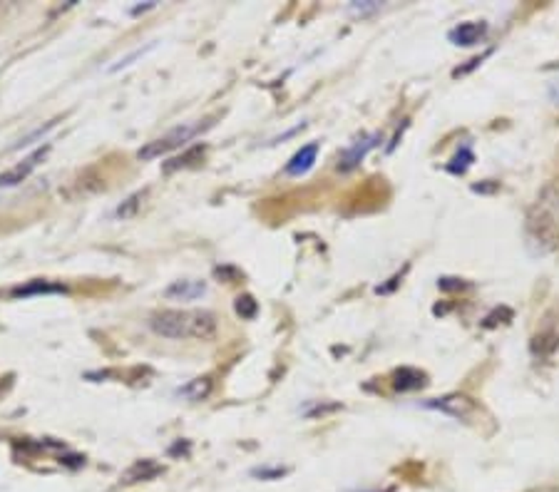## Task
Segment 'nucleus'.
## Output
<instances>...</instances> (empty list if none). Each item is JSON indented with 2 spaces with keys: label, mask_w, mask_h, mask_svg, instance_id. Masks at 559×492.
<instances>
[{
  "label": "nucleus",
  "mask_w": 559,
  "mask_h": 492,
  "mask_svg": "<svg viewBox=\"0 0 559 492\" xmlns=\"http://www.w3.org/2000/svg\"><path fill=\"white\" fill-rule=\"evenodd\" d=\"M525 242L532 254H549L559 246V187L547 184L525 217Z\"/></svg>",
  "instance_id": "f257e3e1"
},
{
  "label": "nucleus",
  "mask_w": 559,
  "mask_h": 492,
  "mask_svg": "<svg viewBox=\"0 0 559 492\" xmlns=\"http://www.w3.org/2000/svg\"><path fill=\"white\" fill-rule=\"evenodd\" d=\"M199 130H202V125H180V127H174V130L167 132L165 137H157L152 142L144 144L142 150L137 152V157L144 159V162H149V159H157V157L170 155L172 150H180V147H184L192 137H196V132Z\"/></svg>",
  "instance_id": "f03ea898"
},
{
  "label": "nucleus",
  "mask_w": 559,
  "mask_h": 492,
  "mask_svg": "<svg viewBox=\"0 0 559 492\" xmlns=\"http://www.w3.org/2000/svg\"><path fill=\"white\" fill-rule=\"evenodd\" d=\"M149 328L157 336L165 338H189L192 328V311H159L149 319Z\"/></svg>",
  "instance_id": "7ed1b4c3"
},
{
  "label": "nucleus",
  "mask_w": 559,
  "mask_h": 492,
  "mask_svg": "<svg viewBox=\"0 0 559 492\" xmlns=\"http://www.w3.org/2000/svg\"><path fill=\"white\" fill-rule=\"evenodd\" d=\"M378 135H364V137H358V140H353L343 152L339 155V169L341 172H351V169H356L361 162L365 159V155L373 150L378 144Z\"/></svg>",
  "instance_id": "20e7f679"
},
{
  "label": "nucleus",
  "mask_w": 559,
  "mask_h": 492,
  "mask_svg": "<svg viewBox=\"0 0 559 492\" xmlns=\"http://www.w3.org/2000/svg\"><path fill=\"white\" fill-rule=\"evenodd\" d=\"M50 152V147L45 144V147H40L35 150L33 155H27L23 162H18L15 167H11L8 172H3L0 174V187H15V184H20V181H26L30 174H33V169L38 167L40 162L45 159V155Z\"/></svg>",
  "instance_id": "39448f33"
},
{
  "label": "nucleus",
  "mask_w": 559,
  "mask_h": 492,
  "mask_svg": "<svg viewBox=\"0 0 559 492\" xmlns=\"http://www.w3.org/2000/svg\"><path fill=\"white\" fill-rule=\"evenodd\" d=\"M217 316L211 311H192V328H189V338L196 341H211L217 336Z\"/></svg>",
  "instance_id": "423d86ee"
},
{
  "label": "nucleus",
  "mask_w": 559,
  "mask_h": 492,
  "mask_svg": "<svg viewBox=\"0 0 559 492\" xmlns=\"http://www.w3.org/2000/svg\"><path fill=\"white\" fill-rule=\"evenodd\" d=\"M316 157H318V144L316 142L301 147L299 152L288 159L287 174H291V177H301V174H306V172L316 165Z\"/></svg>",
  "instance_id": "0eeeda50"
},
{
  "label": "nucleus",
  "mask_w": 559,
  "mask_h": 492,
  "mask_svg": "<svg viewBox=\"0 0 559 492\" xmlns=\"http://www.w3.org/2000/svg\"><path fill=\"white\" fill-rule=\"evenodd\" d=\"M204 294H207V284L204 281H195V279L174 281L167 288V298H174V301H196V298L204 296Z\"/></svg>",
  "instance_id": "6e6552de"
},
{
  "label": "nucleus",
  "mask_w": 559,
  "mask_h": 492,
  "mask_svg": "<svg viewBox=\"0 0 559 492\" xmlns=\"http://www.w3.org/2000/svg\"><path fill=\"white\" fill-rule=\"evenodd\" d=\"M430 405H433V408H438V411H442V413L453 415V418H468V415L475 411L472 401L465 398V396H445V398L430 403Z\"/></svg>",
  "instance_id": "1a4fd4ad"
},
{
  "label": "nucleus",
  "mask_w": 559,
  "mask_h": 492,
  "mask_svg": "<svg viewBox=\"0 0 559 492\" xmlns=\"http://www.w3.org/2000/svg\"><path fill=\"white\" fill-rule=\"evenodd\" d=\"M485 33H487L485 23H460L450 30V40L456 45H475V42H480Z\"/></svg>",
  "instance_id": "9d476101"
},
{
  "label": "nucleus",
  "mask_w": 559,
  "mask_h": 492,
  "mask_svg": "<svg viewBox=\"0 0 559 492\" xmlns=\"http://www.w3.org/2000/svg\"><path fill=\"white\" fill-rule=\"evenodd\" d=\"M395 390H416L425 386V376L416 371V368H401L395 373V381H393Z\"/></svg>",
  "instance_id": "9b49d317"
},
{
  "label": "nucleus",
  "mask_w": 559,
  "mask_h": 492,
  "mask_svg": "<svg viewBox=\"0 0 559 492\" xmlns=\"http://www.w3.org/2000/svg\"><path fill=\"white\" fill-rule=\"evenodd\" d=\"M162 473V467L155 465V463H149V460H140V463H134V465L122 475V482H140V480H152L155 475Z\"/></svg>",
  "instance_id": "f8f14e48"
},
{
  "label": "nucleus",
  "mask_w": 559,
  "mask_h": 492,
  "mask_svg": "<svg viewBox=\"0 0 559 492\" xmlns=\"http://www.w3.org/2000/svg\"><path fill=\"white\" fill-rule=\"evenodd\" d=\"M63 291H65V286L45 284V281H33V284L18 286V288H13V296L26 298V296H33V294H63Z\"/></svg>",
  "instance_id": "ddd939ff"
},
{
  "label": "nucleus",
  "mask_w": 559,
  "mask_h": 492,
  "mask_svg": "<svg viewBox=\"0 0 559 492\" xmlns=\"http://www.w3.org/2000/svg\"><path fill=\"white\" fill-rule=\"evenodd\" d=\"M204 157V144L202 147H192L189 152H184V157H174L172 162L165 165L167 172H174V169H182V167H189V165H195L196 159H202Z\"/></svg>",
  "instance_id": "4468645a"
},
{
  "label": "nucleus",
  "mask_w": 559,
  "mask_h": 492,
  "mask_svg": "<svg viewBox=\"0 0 559 492\" xmlns=\"http://www.w3.org/2000/svg\"><path fill=\"white\" fill-rule=\"evenodd\" d=\"M209 390H211V381H209V378H196V381H192L182 393L187 398H192V401H202V398H207Z\"/></svg>",
  "instance_id": "2eb2a0df"
},
{
  "label": "nucleus",
  "mask_w": 559,
  "mask_h": 492,
  "mask_svg": "<svg viewBox=\"0 0 559 492\" xmlns=\"http://www.w3.org/2000/svg\"><path fill=\"white\" fill-rule=\"evenodd\" d=\"M380 8H383V3H378V0H364V3H351V5H348V11L356 15L378 13Z\"/></svg>",
  "instance_id": "dca6fc26"
},
{
  "label": "nucleus",
  "mask_w": 559,
  "mask_h": 492,
  "mask_svg": "<svg viewBox=\"0 0 559 492\" xmlns=\"http://www.w3.org/2000/svg\"><path fill=\"white\" fill-rule=\"evenodd\" d=\"M236 311L241 313L244 319H251L257 313V301L251 296H239L236 298Z\"/></svg>",
  "instance_id": "f3484780"
},
{
  "label": "nucleus",
  "mask_w": 559,
  "mask_h": 492,
  "mask_svg": "<svg viewBox=\"0 0 559 492\" xmlns=\"http://www.w3.org/2000/svg\"><path fill=\"white\" fill-rule=\"evenodd\" d=\"M254 475H257V478L276 480V478H281V475H284V470H254Z\"/></svg>",
  "instance_id": "a211bd4d"
},
{
  "label": "nucleus",
  "mask_w": 559,
  "mask_h": 492,
  "mask_svg": "<svg viewBox=\"0 0 559 492\" xmlns=\"http://www.w3.org/2000/svg\"><path fill=\"white\" fill-rule=\"evenodd\" d=\"M552 100H555V104H559V80L552 85Z\"/></svg>",
  "instance_id": "6ab92c4d"
}]
</instances>
